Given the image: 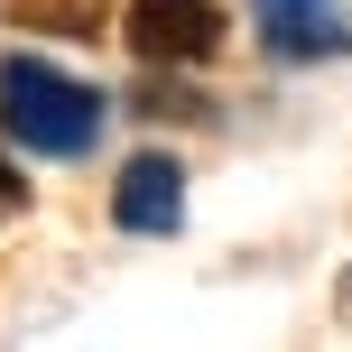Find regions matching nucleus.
<instances>
[{
    "mask_svg": "<svg viewBox=\"0 0 352 352\" xmlns=\"http://www.w3.org/2000/svg\"><path fill=\"white\" fill-rule=\"evenodd\" d=\"M10 28H56V37H102V0H10Z\"/></svg>",
    "mask_w": 352,
    "mask_h": 352,
    "instance_id": "nucleus-5",
    "label": "nucleus"
},
{
    "mask_svg": "<svg viewBox=\"0 0 352 352\" xmlns=\"http://www.w3.org/2000/svg\"><path fill=\"white\" fill-rule=\"evenodd\" d=\"M121 37L140 65H204L232 37L223 0H121Z\"/></svg>",
    "mask_w": 352,
    "mask_h": 352,
    "instance_id": "nucleus-2",
    "label": "nucleus"
},
{
    "mask_svg": "<svg viewBox=\"0 0 352 352\" xmlns=\"http://www.w3.org/2000/svg\"><path fill=\"white\" fill-rule=\"evenodd\" d=\"M19 204H28V186H19V167L0 158V213H19Z\"/></svg>",
    "mask_w": 352,
    "mask_h": 352,
    "instance_id": "nucleus-7",
    "label": "nucleus"
},
{
    "mask_svg": "<svg viewBox=\"0 0 352 352\" xmlns=\"http://www.w3.org/2000/svg\"><path fill=\"white\" fill-rule=\"evenodd\" d=\"M250 37L269 65H352L343 0H250Z\"/></svg>",
    "mask_w": 352,
    "mask_h": 352,
    "instance_id": "nucleus-3",
    "label": "nucleus"
},
{
    "mask_svg": "<svg viewBox=\"0 0 352 352\" xmlns=\"http://www.w3.org/2000/svg\"><path fill=\"white\" fill-rule=\"evenodd\" d=\"M130 102H140L148 121H213V102H195V93H176V84H140Z\"/></svg>",
    "mask_w": 352,
    "mask_h": 352,
    "instance_id": "nucleus-6",
    "label": "nucleus"
},
{
    "mask_svg": "<svg viewBox=\"0 0 352 352\" xmlns=\"http://www.w3.org/2000/svg\"><path fill=\"white\" fill-rule=\"evenodd\" d=\"M111 102L93 84H74L65 65H47V56H0V140L19 148V158H93V140H102Z\"/></svg>",
    "mask_w": 352,
    "mask_h": 352,
    "instance_id": "nucleus-1",
    "label": "nucleus"
},
{
    "mask_svg": "<svg viewBox=\"0 0 352 352\" xmlns=\"http://www.w3.org/2000/svg\"><path fill=\"white\" fill-rule=\"evenodd\" d=\"M176 223H186V158H176V148H140V158H121V176H111V232H130V241H167Z\"/></svg>",
    "mask_w": 352,
    "mask_h": 352,
    "instance_id": "nucleus-4",
    "label": "nucleus"
}]
</instances>
